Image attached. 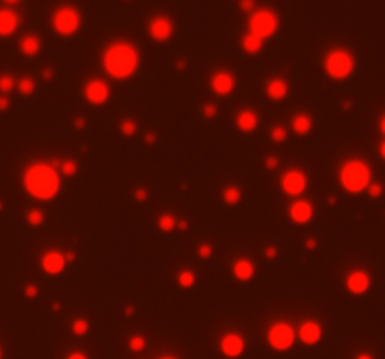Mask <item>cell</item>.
<instances>
[{"instance_id": "22", "label": "cell", "mask_w": 385, "mask_h": 359, "mask_svg": "<svg viewBox=\"0 0 385 359\" xmlns=\"http://www.w3.org/2000/svg\"><path fill=\"white\" fill-rule=\"evenodd\" d=\"M312 126H314L312 117L306 113H297L293 115V119H291V128H293V132L297 134V135H306V134H310Z\"/></svg>"}, {"instance_id": "29", "label": "cell", "mask_w": 385, "mask_h": 359, "mask_svg": "<svg viewBox=\"0 0 385 359\" xmlns=\"http://www.w3.org/2000/svg\"><path fill=\"white\" fill-rule=\"evenodd\" d=\"M121 134L130 137V135H135L137 134V123L133 119H124L121 123Z\"/></svg>"}, {"instance_id": "21", "label": "cell", "mask_w": 385, "mask_h": 359, "mask_svg": "<svg viewBox=\"0 0 385 359\" xmlns=\"http://www.w3.org/2000/svg\"><path fill=\"white\" fill-rule=\"evenodd\" d=\"M19 51L28 58L38 57L42 51V38L38 34H25L19 42Z\"/></svg>"}, {"instance_id": "18", "label": "cell", "mask_w": 385, "mask_h": 359, "mask_svg": "<svg viewBox=\"0 0 385 359\" xmlns=\"http://www.w3.org/2000/svg\"><path fill=\"white\" fill-rule=\"evenodd\" d=\"M265 94L272 102H280V100H284L286 96L290 94V83L280 76L271 77L267 81V85H265Z\"/></svg>"}, {"instance_id": "48", "label": "cell", "mask_w": 385, "mask_h": 359, "mask_svg": "<svg viewBox=\"0 0 385 359\" xmlns=\"http://www.w3.org/2000/svg\"><path fill=\"white\" fill-rule=\"evenodd\" d=\"M160 359H177V358H173V356H164V358H160Z\"/></svg>"}, {"instance_id": "30", "label": "cell", "mask_w": 385, "mask_h": 359, "mask_svg": "<svg viewBox=\"0 0 385 359\" xmlns=\"http://www.w3.org/2000/svg\"><path fill=\"white\" fill-rule=\"evenodd\" d=\"M43 218H45V215H43L40 209H30L27 213V222L34 227L40 226V224H43Z\"/></svg>"}, {"instance_id": "20", "label": "cell", "mask_w": 385, "mask_h": 359, "mask_svg": "<svg viewBox=\"0 0 385 359\" xmlns=\"http://www.w3.org/2000/svg\"><path fill=\"white\" fill-rule=\"evenodd\" d=\"M235 124L237 128L243 134H252L256 132V128L259 126V117L254 109H241L239 113L235 115Z\"/></svg>"}, {"instance_id": "46", "label": "cell", "mask_w": 385, "mask_h": 359, "mask_svg": "<svg viewBox=\"0 0 385 359\" xmlns=\"http://www.w3.org/2000/svg\"><path fill=\"white\" fill-rule=\"evenodd\" d=\"M2 2H4L6 6H9V8H11V6H15V4H19L21 0H2Z\"/></svg>"}, {"instance_id": "6", "label": "cell", "mask_w": 385, "mask_h": 359, "mask_svg": "<svg viewBox=\"0 0 385 359\" xmlns=\"http://www.w3.org/2000/svg\"><path fill=\"white\" fill-rule=\"evenodd\" d=\"M81 25H83V15L72 4L58 6L53 11V15H51V27H53V30H55L56 34L64 36V38L77 34L79 29H81Z\"/></svg>"}, {"instance_id": "38", "label": "cell", "mask_w": 385, "mask_h": 359, "mask_svg": "<svg viewBox=\"0 0 385 359\" xmlns=\"http://www.w3.org/2000/svg\"><path fill=\"white\" fill-rule=\"evenodd\" d=\"M197 254H199V258H211L213 256V246L211 245H201L199 248H197Z\"/></svg>"}, {"instance_id": "45", "label": "cell", "mask_w": 385, "mask_h": 359, "mask_svg": "<svg viewBox=\"0 0 385 359\" xmlns=\"http://www.w3.org/2000/svg\"><path fill=\"white\" fill-rule=\"evenodd\" d=\"M380 156H382V158L385 160V139L380 143Z\"/></svg>"}, {"instance_id": "40", "label": "cell", "mask_w": 385, "mask_h": 359, "mask_svg": "<svg viewBox=\"0 0 385 359\" xmlns=\"http://www.w3.org/2000/svg\"><path fill=\"white\" fill-rule=\"evenodd\" d=\"M9 107V98L6 94L0 96V111H4V109H8Z\"/></svg>"}, {"instance_id": "28", "label": "cell", "mask_w": 385, "mask_h": 359, "mask_svg": "<svg viewBox=\"0 0 385 359\" xmlns=\"http://www.w3.org/2000/svg\"><path fill=\"white\" fill-rule=\"evenodd\" d=\"M15 85H17V83H15L13 76H9V74H2V76H0V92H2V94L8 96L9 92L15 89Z\"/></svg>"}, {"instance_id": "3", "label": "cell", "mask_w": 385, "mask_h": 359, "mask_svg": "<svg viewBox=\"0 0 385 359\" xmlns=\"http://www.w3.org/2000/svg\"><path fill=\"white\" fill-rule=\"evenodd\" d=\"M338 179L342 188L347 190L349 194H361L372 182V170L365 160L351 158L342 164L338 171Z\"/></svg>"}, {"instance_id": "39", "label": "cell", "mask_w": 385, "mask_h": 359, "mask_svg": "<svg viewBox=\"0 0 385 359\" xmlns=\"http://www.w3.org/2000/svg\"><path fill=\"white\" fill-rule=\"evenodd\" d=\"M25 293H27L30 299H34V297L38 295V288L34 286V284H28L27 288H25Z\"/></svg>"}, {"instance_id": "24", "label": "cell", "mask_w": 385, "mask_h": 359, "mask_svg": "<svg viewBox=\"0 0 385 359\" xmlns=\"http://www.w3.org/2000/svg\"><path fill=\"white\" fill-rule=\"evenodd\" d=\"M177 226H178L177 218L173 217L171 213H164V215H160V217H158V229H160V231L169 233V231L177 229Z\"/></svg>"}, {"instance_id": "35", "label": "cell", "mask_w": 385, "mask_h": 359, "mask_svg": "<svg viewBox=\"0 0 385 359\" xmlns=\"http://www.w3.org/2000/svg\"><path fill=\"white\" fill-rule=\"evenodd\" d=\"M239 8H241L244 13H248V15H250V13H252L257 6H256V0H239Z\"/></svg>"}, {"instance_id": "49", "label": "cell", "mask_w": 385, "mask_h": 359, "mask_svg": "<svg viewBox=\"0 0 385 359\" xmlns=\"http://www.w3.org/2000/svg\"><path fill=\"white\" fill-rule=\"evenodd\" d=\"M0 359H2V348H0Z\"/></svg>"}, {"instance_id": "37", "label": "cell", "mask_w": 385, "mask_h": 359, "mask_svg": "<svg viewBox=\"0 0 385 359\" xmlns=\"http://www.w3.org/2000/svg\"><path fill=\"white\" fill-rule=\"evenodd\" d=\"M216 113H218V107L214 104H207L203 105V115H205L207 119H214Z\"/></svg>"}, {"instance_id": "41", "label": "cell", "mask_w": 385, "mask_h": 359, "mask_svg": "<svg viewBox=\"0 0 385 359\" xmlns=\"http://www.w3.org/2000/svg\"><path fill=\"white\" fill-rule=\"evenodd\" d=\"M66 359H88L85 356L83 352H72V354H68V358Z\"/></svg>"}, {"instance_id": "9", "label": "cell", "mask_w": 385, "mask_h": 359, "mask_svg": "<svg viewBox=\"0 0 385 359\" xmlns=\"http://www.w3.org/2000/svg\"><path fill=\"white\" fill-rule=\"evenodd\" d=\"M83 96L86 98V102L92 105H103L107 104V100L111 98V87L105 79L100 77H92L88 79L83 87Z\"/></svg>"}, {"instance_id": "44", "label": "cell", "mask_w": 385, "mask_h": 359, "mask_svg": "<svg viewBox=\"0 0 385 359\" xmlns=\"http://www.w3.org/2000/svg\"><path fill=\"white\" fill-rule=\"evenodd\" d=\"M380 132L385 135V115H382V119H380Z\"/></svg>"}, {"instance_id": "25", "label": "cell", "mask_w": 385, "mask_h": 359, "mask_svg": "<svg viewBox=\"0 0 385 359\" xmlns=\"http://www.w3.org/2000/svg\"><path fill=\"white\" fill-rule=\"evenodd\" d=\"M222 198H224V201L227 205H237V203L241 201V198H243V192H241L239 186L229 184V186H225L224 192H222Z\"/></svg>"}, {"instance_id": "34", "label": "cell", "mask_w": 385, "mask_h": 359, "mask_svg": "<svg viewBox=\"0 0 385 359\" xmlns=\"http://www.w3.org/2000/svg\"><path fill=\"white\" fill-rule=\"evenodd\" d=\"M286 137H288V130H286L284 126H274V128L271 130V139L274 143L286 141Z\"/></svg>"}, {"instance_id": "31", "label": "cell", "mask_w": 385, "mask_h": 359, "mask_svg": "<svg viewBox=\"0 0 385 359\" xmlns=\"http://www.w3.org/2000/svg\"><path fill=\"white\" fill-rule=\"evenodd\" d=\"M88 321L85 320V318H77V320H74V323H72V331H74V335H77V337H83V335H86L88 333Z\"/></svg>"}, {"instance_id": "1", "label": "cell", "mask_w": 385, "mask_h": 359, "mask_svg": "<svg viewBox=\"0 0 385 359\" xmlns=\"http://www.w3.org/2000/svg\"><path fill=\"white\" fill-rule=\"evenodd\" d=\"M139 49L135 47V44L126 42V40L111 42L102 53V66L105 74L119 81L135 76V72L139 70Z\"/></svg>"}, {"instance_id": "19", "label": "cell", "mask_w": 385, "mask_h": 359, "mask_svg": "<svg viewBox=\"0 0 385 359\" xmlns=\"http://www.w3.org/2000/svg\"><path fill=\"white\" fill-rule=\"evenodd\" d=\"M231 274L239 282H250L256 274V264L250 258H237L231 265Z\"/></svg>"}, {"instance_id": "11", "label": "cell", "mask_w": 385, "mask_h": 359, "mask_svg": "<svg viewBox=\"0 0 385 359\" xmlns=\"http://www.w3.org/2000/svg\"><path fill=\"white\" fill-rule=\"evenodd\" d=\"M40 264H42L43 273H47L49 276H56V274L64 273L66 265H68V256L56 248H51V250L43 252Z\"/></svg>"}, {"instance_id": "32", "label": "cell", "mask_w": 385, "mask_h": 359, "mask_svg": "<svg viewBox=\"0 0 385 359\" xmlns=\"http://www.w3.org/2000/svg\"><path fill=\"white\" fill-rule=\"evenodd\" d=\"M75 171H77V162L75 160H66L60 164V175L62 177H72V175H75Z\"/></svg>"}, {"instance_id": "33", "label": "cell", "mask_w": 385, "mask_h": 359, "mask_svg": "<svg viewBox=\"0 0 385 359\" xmlns=\"http://www.w3.org/2000/svg\"><path fill=\"white\" fill-rule=\"evenodd\" d=\"M128 344H130L131 352H141V350L147 346V339H145L143 335H133Z\"/></svg>"}, {"instance_id": "47", "label": "cell", "mask_w": 385, "mask_h": 359, "mask_svg": "<svg viewBox=\"0 0 385 359\" xmlns=\"http://www.w3.org/2000/svg\"><path fill=\"white\" fill-rule=\"evenodd\" d=\"M355 359H374V358H372L370 354H359V356H357Z\"/></svg>"}, {"instance_id": "43", "label": "cell", "mask_w": 385, "mask_h": 359, "mask_svg": "<svg viewBox=\"0 0 385 359\" xmlns=\"http://www.w3.org/2000/svg\"><path fill=\"white\" fill-rule=\"evenodd\" d=\"M276 162H278V158H276V156H269V158L265 160V164H267V166H269V168L272 170V168H276Z\"/></svg>"}, {"instance_id": "8", "label": "cell", "mask_w": 385, "mask_h": 359, "mask_svg": "<svg viewBox=\"0 0 385 359\" xmlns=\"http://www.w3.org/2000/svg\"><path fill=\"white\" fill-rule=\"evenodd\" d=\"M308 186V177L306 173L299 168H290L282 173L280 177V188L284 190L286 196L290 198H299L304 194V190Z\"/></svg>"}, {"instance_id": "27", "label": "cell", "mask_w": 385, "mask_h": 359, "mask_svg": "<svg viewBox=\"0 0 385 359\" xmlns=\"http://www.w3.org/2000/svg\"><path fill=\"white\" fill-rule=\"evenodd\" d=\"M15 87H17L19 92H21L23 96H30L34 90H36V83H34V79H32V77H21Z\"/></svg>"}, {"instance_id": "23", "label": "cell", "mask_w": 385, "mask_h": 359, "mask_svg": "<svg viewBox=\"0 0 385 359\" xmlns=\"http://www.w3.org/2000/svg\"><path fill=\"white\" fill-rule=\"evenodd\" d=\"M241 49H243L246 55H257L263 49V40L254 36L252 32H246L243 38H241Z\"/></svg>"}, {"instance_id": "12", "label": "cell", "mask_w": 385, "mask_h": 359, "mask_svg": "<svg viewBox=\"0 0 385 359\" xmlns=\"http://www.w3.org/2000/svg\"><path fill=\"white\" fill-rule=\"evenodd\" d=\"M209 85H211V90L216 96H229L235 90L237 79H235V76L229 70H216L214 74L211 76Z\"/></svg>"}, {"instance_id": "16", "label": "cell", "mask_w": 385, "mask_h": 359, "mask_svg": "<svg viewBox=\"0 0 385 359\" xmlns=\"http://www.w3.org/2000/svg\"><path fill=\"white\" fill-rule=\"evenodd\" d=\"M346 288L347 292H351L353 295H363L370 288V274L363 271V269L351 271L346 276Z\"/></svg>"}, {"instance_id": "14", "label": "cell", "mask_w": 385, "mask_h": 359, "mask_svg": "<svg viewBox=\"0 0 385 359\" xmlns=\"http://www.w3.org/2000/svg\"><path fill=\"white\" fill-rule=\"evenodd\" d=\"M21 25V17L13 8L4 6L0 8V38H9L17 32Z\"/></svg>"}, {"instance_id": "42", "label": "cell", "mask_w": 385, "mask_h": 359, "mask_svg": "<svg viewBox=\"0 0 385 359\" xmlns=\"http://www.w3.org/2000/svg\"><path fill=\"white\" fill-rule=\"evenodd\" d=\"M135 198L139 199V201H143V199L149 198V194H147V190H145V188H139L137 192H135Z\"/></svg>"}, {"instance_id": "36", "label": "cell", "mask_w": 385, "mask_h": 359, "mask_svg": "<svg viewBox=\"0 0 385 359\" xmlns=\"http://www.w3.org/2000/svg\"><path fill=\"white\" fill-rule=\"evenodd\" d=\"M366 190H368V194H370L372 198H380V196H382V192H384L382 184H378V182H370Z\"/></svg>"}, {"instance_id": "15", "label": "cell", "mask_w": 385, "mask_h": 359, "mask_svg": "<svg viewBox=\"0 0 385 359\" xmlns=\"http://www.w3.org/2000/svg\"><path fill=\"white\" fill-rule=\"evenodd\" d=\"M244 346L246 342L241 333H227L220 339V350L225 358H239L244 352Z\"/></svg>"}, {"instance_id": "4", "label": "cell", "mask_w": 385, "mask_h": 359, "mask_svg": "<svg viewBox=\"0 0 385 359\" xmlns=\"http://www.w3.org/2000/svg\"><path fill=\"white\" fill-rule=\"evenodd\" d=\"M323 70L335 81L347 79L355 70V57L346 47H333L323 57Z\"/></svg>"}, {"instance_id": "10", "label": "cell", "mask_w": 385, "mask_h": 359, "mask_svg": "<svg viewBox=\"0 0 385 359\" xmlns=\"http://www.w3.org/2000/svg\"><path fill=\"white\" fill-rule=\"evenodd\" d=\"M147 32H149V36L154 40V42L166 44V42H169V40L173 38V34H175V23H173L171 17H168V15L158 13V15H154V17L149 21Z\"/></svg>"}, {"instance_id": "5", "label": "cell", "mask_w": 385, "mask_h": 359, "mask_svg": "<svg viewBox=\"0 0 385 359\" xmlns=\"http://www.w3.org/2000/svg\"><path fill=\"white\" fill-rule=\"evenodd\" d=\"M280 29V15L272 8H256L248 15V32L265 40L272 38Z\"/></svg>"}, {"instance_id": "17", "label": "cell", "mask_w": 385, "mask_h": 359, "mask_svg": "<svg viewBox=\"0 0 385 359\" xmlns=\"http://www.w3.org/2000/svg\"><path fill=\"white\" fill-rule=\"evenodd\" d=\"M297 333H299L300 342L306 344V346L318 344L319 340H321V337H323V329H321V325L316 320H304L299 325Z\"/></svg>"}, {"instance_id": "26", "label": "cell", "mask_w": 385, "mask_h": 359, "mask_svg": "<svg viewBox=\"0 0 385 359\" xmlns=\"http://www.w3.org/2000/svg\"><path fill=\"white\" fill-rule=\"evenodd\" d=\"M196 273L194 271H190V269H182L180 273L177 274V282L180 288H192L194 284H196Z\"/></svg>"}, {"instance_id": "2", "label": "cell", "mask_w": 385, "mask_h": 359, "mask_svg": "<svg viewBox=\"0 0 385 359\" xmlns=\"http://www.w3.org/2000/svg\"><path fill=\"white\" fill-rule=\"evenodd\" d=\"M62 175L53 168L51 164L36 162L28 166L27 171L23 173V186L34 199L40 201H49L58 196L60 186H62Z\"/></svg>"}, {"instance_id": "13", "label": "cell", "mask_w": 385, "mask_h": 359, "mask_svg": "<svg viewBox=\"0 0 385 359\" xmlns=\"http://www.w3.org/2000/svg\"><path fill=\"white\" fill-rule=\"evenodd\" d=\"M288 215H290V220L293 224L304 226V224H308L310 220L314 218V205L310 203L308 199L295 198L291 201L290 209H288Z\"/></svg>"}, {"instance_id": "7", "label": "cell", "mask_w": 385, "mask_h": 359, "mask_svg": "<svg viewBox=\"0 0 385 359\" xmlns=\"http://www.w3.org/2000/svg\"><path fill=\"white\" fill-rule=\"evenodd\" d=\"M267 342L272 350L276 352H286L293 346L295 342V329L288 321H274L267 329Z\"/></svg>"}]
</instances>
